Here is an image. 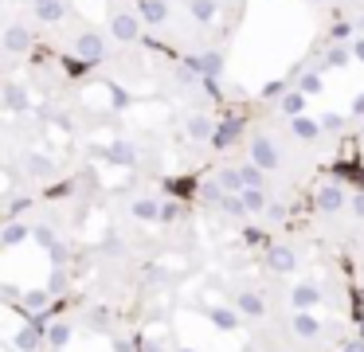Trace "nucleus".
<instances>
[{
	"mask_svg": "<svg viewBox=\"0 0 364 352\" xmlns=\"http://www.w3.org/2000/svg\"><path fill=\"white\" fill-rule=\"evenodd\" d=\"M75 55H79L82 63H102L106 59V39L98 36L95 28L79 31V36H75Z\"/></svg>",
	"mask_w": 364,
	"mask_h": 352,
	"instance_id": "nucleus-3",
	"label": "nucleus"
},
{
	"mask_svg": "<svg viewBox=\"0 0 364 352\" xmlns=\"http://www.w3.org/2000/svg\"><path fill=\"white\" fill-rule=\"evenodd\" d=\"M243 203H247V215H267V208H270L262 188H243Z\"/></svg>",
	"mask_w": 364,
	"mask_h": 352,
	"instance_id": "nucleus-19",
	"label": "nucleus"
},
{
	"mask_svg": "<svg viewBox=\"0 0 364 352\" xmlns=\"http://www.w3.org/2000/svg\"><path fill=\"white\" fill-rule=\"evenodd\" d=\"M40 325H24V329H16V336H12V348L16 352H36V344H40Z\"/></svg>",
	"mask_w": 364,
	"mask_h": 352,
	"instance_id": "nucleus-17",
	"label": "nucleus"
},
{
	"mask_svg": "<svg viewBox=\"0 0 364 352\" xmlns=\"http://www.w3.org/2000/svg\"><path fill=\"white\" fill-rule=\"evenodd\" d=\"M282 215H286V211H282V203H270V208H267V219H274V223H278Z\"/></svg>",
	"mask_w": 364,
	"mask_h": 352,
	"instance_id": "nucleus-37",
	"label": "nucleus"
},
{
	"mask_svg": "<svg viewBox=\"0 0 364 352\" xmlns=\"http://www.w3.org/2000/svg\"><path fill=\"white\" fill-rule=\"evenodd\" d=\"M43 336H48L51 348H67V344H71V336H75V329L67 325V321H51V325L43 329Z\"/></svg>",
	"mask_w": 364,
	"mask_h": 352,
	"instance_id": "nucleus-16",
	"label": "nucleus"
},
{
	"mask_svg": "<svg viewBox=\"0 0 364 352\" xmlns=\"http://www.w3.org/2000/svg\"><path fill=\"white\" fill-rule=\"evenodd\" d=\"M345 59H348V55H345V47H333V51H329V63H333V67H341Z\"/></svg>",
	"mask_w": 364,
	"mask_h": 352,
	"instance_id": "nucleus-35",
	"label": "nucleus"
},
{
	"mask_svg": "<svg viewBox=\"0 0 364 352\" xmlns=\"http://www.w3.org/2000/svg\"><path fill=\"white\" fill-rule=\"evenodd\" d=\"M290 305L294 309H314V305H321V286L317 282H298L290 289Z\"/></svg>",
	"mask_w": 364,
	"mask_h": 352,
	"instance_id": "nucleus-8",
	"label": "nucleus"
},
{
	"mask_svg": "<svg viewBox=\"0 0 364 352\" xmlns=\"http://www.w3.org/2000/svg\"><path fill=\"white\" fill-rule=\"evenodd\" d=\"M345 188L341 184H333V180H325V184H317V192H314V208L317 211H325V215H333V211H345Z\"/></svg>",
	"mask_w": 364,
	"mask_h": 352,
	"instance_id": "nucleus-4",
	"label": "nucleus"
},
{
	"mask_svg": "<svg viewBox=\"0 0 364 352\" xmlns=\"http://www.w3.org/2000/svg\"><path fill=\"white\" fill-rule=\"evenodd\" d=\"M51 352H67V348H51Z\"/></svg>",
	"mask_w": 364,
	"mask_h": 352,
	"instance_id": "nucleus-40",
	"label": "nucleus"
},
{
	"mask_svg": "<svg viewBox=\"0 0 364 352\" xmlns=\"http://www.w3.org/2000/svg\"><path fill=\"white\" fill-rule=\"evenodd\" d=\"M24 169H28V176H32V180H48V176H55V161H51L48 153H36V149L24 156Z\"/></svg>",
	"mask_w": 364,
	"mask_h": 352,
	"instance_id": "nucleus-12",
	"label": "nucleus"
},
{
	"mask_svg": "<svg viewBox=\"0 0 364 352\" xmlns=\"http://www.w3.org/2000/svg\"><path fill=\"white\" fill-rule=\"evenodd\" d=\"M267 266H270L274 274H294V266H298V255H294V247H286V242H270Z\"/></svg>",
	"mask_w": 364,
	"mask_h": 352,
	"instance_id": "nucleus-7",
	"label": "nucleus"
},
{
	"mask_svg": "<svg viewBox=\"0 0 364 352\" xmlns=\"http://www.w3.org/2000/svg\"><path fill=\"white\" fill-rule=\"evenodd\" d=\"M321 125H325V133H341L345 129V114H321Z\"/></svg>",
	"mask_w": 364,
	"mask_h": 352,
	"instance_id": "nucleus-29",
	"label": "nucleus"
},
{
	"mask_svg": "<svg viewBox=\"0 0 364 352\" xmlns=\"http://www.w3.org/2000/svg\"><path fill=\"white\" fill-rule=\"evenodd\" d=\"M110 36L118 39V43H137V39L145 36L141 16H137L134 8H114L110 12Z\"/></svg>",
	"mask_w": 364,
	"mask_h": 352,
	"instance_id": "nucleus-1",
	"label": "nucleus"
},
{
	"mask_svg": "<svg viewBox=\"0 0 364 352\" xmlns=\"http://www.w3.org/2000/svg\"><path fill=\"white\" fill-rule=\"evenodd\" d=\"M145 352H161V344H153V341H145Z\"/></svg>",
	"mask_w": 364,
	"mask_h": 352,
	"instance_id": "nucleus-38",
	"label": "nucleus"
},
{
	"mask_svg": "<svg viewBox=\"0 0 364 352\" xmlns=\"http://www.w3.org/2000/svg\"><path fill=\"white\" fill-rule=\"evenodd\" d=\"M176 352H196V348H176Z\"/></svg>",
	"mask_w": 364,
	"mask_h": 352,
	"instance_id": "nucleus-39",
	"label": "nucleus"
},
{
	"mask_svg": "<svg viewBox=\"0 0 364 352\" xmlns=\"http://www.w3.org/2000/svg\"><path fill=\"white\" fill-rule=\"evenodd\" d=\"M129 215H134L137 223H161V203L153 200V196H137V200L129 203Z\"/></svg>",
	"mask_w": 364,
	"mask_h": 352,
	"instance_id": "nucleus-11",
	"label": "nucleus"
},
{
	"mask_svg": "<svg viewBox=\"0 0 364 352\" xmlns=\"http://www.w3.org/2000/svg\"><path fill=\"white\" fill-rule=\"evenodd\" d=\"M32 242H40L43 250H51V247H55L59 239H55V231H51L48 223H36V227H32Z\"/></svg>",
	"mask_w": 364,
	"mask_h": 352,
	"instance_id": "nucleus-27",
	"label": "nucleus"
},
{
	"mask_svg": "<svg viewBox=\"0 0 364 352\" xmlns=\"http://www.w3.org/2000/svg\"><path fill=\"white\" fill-rule=\"evenodd\" d=\"M348 211H353L356 219H364V192H356V196H348Z\"/></svg>",
	"mask_w": 364,
	"mask_h": 352,
	"instance_id": "nucleus-31",
	"label": "nucleus"
},
{
	"mask_svg": "<svg viewBox=\"0 0 364 352\" xmlns=\"http://www.w3.org/2000/svg\"><path fill=\"white\" fill-rule=\"evenodd\" d=\"M298 90H306V94H317V90H321V78H317V75H301Z\"/></svg>",
	"mask_w": 364,
	"mask_h": 352,
	"instance_id": "nucleus-30",
	"label": "nucleus"
},
{
	"mask_svg": "<svg viewBox=\"0 0 364 352\" xmlns=\"http://www.w3.org/2000/svg\"><path fill=\"white\" fill-rule=\"evenodd\" d=\"M286 94V82H267L262 86V98H282Z\"/></svg>",
	"mask_w": 364,
	"mask_h": 352,
	"instance_id": "nucleus-32",
	"label": "nucleus"
},
{
	"mask_svg": "<svg viewBox=\"0 0 364 352\" xmlns=\"http://www.w3.org/2000/svg\"><path fill=\"white\" fill-rule=\"evenodd\" d=\"M341 352H364V336H353V341L341 344Z\"/></svg>",
	"mask_w": 364,
	"mask_h": 352,
	"instance_id": "nucleus-34",
	"label": "nucleus"
},
{
	"mask_svg": "<svg viewBox=\"0 0 364 352\" xmlns=\"http://www.w3.org/2000/svg\"><path fill=\"white\" fill-rule=\"evenodd\" d=\"M32 20L36 23H63L67 0H32Z\"/></svg>",
	"mask_w": 364,
	"mask_h": 352,
	"instance_id": "nucleus-6",
	"label": "nucleus"
},
{
	"mask_svg": "<svg viewBox=\"0 0 364 352\" xmlns=\"http://www.w3.org/2000/svg\"><path fill=\"white\" fill-rule=\"evenodd\" d=\"M63 286H67V274H63V270H55V274H51V282H48V289H51V294H59Z\"/></svg>",
	"mask_w": 364,
	"mask_h": 352,
	"instance_id": "nucleus-33",
	"label": "nucleus"
},
{
	"mask_svg": "<svg viewBox=\"0 0 364 352\" xmlns=\"http://www.w3.org/2000/svg\"><path fill=\"white\" fill-rule=\"evenodd\" d=\"M235 309L243 313L247 321H259V317H267V302H262V294H255V289H243V294L235 297Z\"/></svg>",
	"mask_w": 364,
	"mask_h": 352,
	"instance_id": "nucleus-10",
	"label": "nucleus"
},
{
	"mask_svg": "<svg viewBox=\"0 0 364 352\" xmlns=\"http://www.w3.org/2000/svg\"><path fill=\"white\" fill-rule=\"evenodd\" d=\"M24 239H32V227L20 223V219H9V223H4V231H0V242H4V247H20Z\"/></svg>",
	"mask_w": 364,
	"mask_h": 352,
	"instance_id": "nucleus-15",
	"label": "nucleus"
},
{
	"mask_svg": "<svg viewBox=\"0 0 364 352\" xmlns=\"http://www.w3.org/2000/svg\"><path fill=\"white\" fill-rule=\"evenodd\" d=\"M184 133H188L192 141H208V137H212V117H204V114H192L188 122H184Z\"/></svg>",
	"mask_w": 364,
	"mask_h": 352,
	"instance_id": "nucleus-21",
	"label": "nucleus"
},
{
	"mask_svg": "<svg viewBox=\"0 0 364 352\" xmlns=\"http://www.w3.org/2000/svg\"><path fill=\"white\" fill-rule=\"evenodd\" d=\"M251 161L259 164V169L274 172L278 164H282V153H278V145L267 137V133H255V137H251Z\"/></svg>",
	"mask_w": 364,
	"mask_h": 352,
	"instance_id": "nucleus-2",
	"label": "nucleus"
},
{
	"mask_svg": "<svg viewBox=\"0 0 364 352\" xmlns=\"http://www.w3.org/2000/svg\"><path fill=\"white\" fill-rule=\"evenodd\" d=\"M48 302H51V289H28V294H24V305L32 313H43V309H48Z\"/></svg>",
	"mask_w": 364,
	"mask_h": 352,
	"instance_id": "nucleus-26",
	"label": "nucleus"
},
{
	"mask_svg": "<svg viewBox=\"0 0 364 352\" xmlns=\"http://www.w3.org/2000/svg\"><path fill=\"white\" fill-rule=\"evenodd\" d=\"M90 329H106V309L90 313Z\"/></svg>",
	"mask_w": 364,
	"mask_h": 352,
	"instance_id": "nucleus-36",
	"label": "nucleus"
},
{
	"mask_svg": "<svg viewBox=\"0 0 364 352\" xmlns=\"http://www.w3.org/2000/svg\"><path fill=\"white\" fill-rule=\"evenodd\" d=\"M290 133L298 141H317L325 133V125H321V117H309V114H298V117H290Z\"/></svg>",
	"mask_w": 364,
	"mask_h": 352,
	"instance_id": "nucleus-9",
	"label": "nucleus"
},
{
	"mask_svg": "<svg viewBox=\"0 0 364 352\" xmlns=\"http://www.w3.org/2000/svg\"><path fill=\"white\" fill-rule=\"evenodd\" d=\"M102 156H106V161H114V164H126V169H134V164H137V149L134 145H110Z\"/></svg>",
	"mask_w": 364,
	"mask_h": 352,
	"instance_id": "nucleus-22",
	"label": "nucleus"
},
{
	"mask_svg": "<svg viewBox=\"0 0 364 352\" xmlns=\"http://www.w3.org/2000/svg\"><path fill=\"white\" fill-rule=\"evenodd\" d=\"M239 172H243L247 188H262V184H267V180H262V176H267V169H259V164H255V161L239 164Z\"/></svg>",
	"mask_w": 364,
	"mask_h": 352,
	"instance_id": "nucleus-25",
	"label": "nucleus"
},
{
	"mask_svg": "<svg viewBox=\"0 0 364 352\" xmlns=\"http://www.w3.org/2000/svg\"><path fill=\"white\" fill-rule=\"evenodd\" d=\"M32 43H36V36H32L28 23H9V28H4V51L9 55H28Z\"/></svg>",
	"mask_w": 364,
	"mask_h": 352,
	"instance_id": "nucleus-5",
	"label": "nucleus"
},
{
	"mask_svg": "<svg viewBox=\"0 0 364 352\" xmlns=\"http://www.w3.org/2000/svg\"><path fill=\"white\" fill-rule=\"evenodd\" d=\"M278 106H282V114H286V117L306 114V90H286L282 98H278Z\"/></svg>",
	"mask_w": 364,
	"mask_h": 352,
	"instance_id": "nucleus-20",
	"label": "nucleus"
},
{
	"mask_svg": "<svg viewBox=\"0 0 364 352\" xmlns=\"http://www.w3.org/2000/svg\"><path fill=\"white\" fill-rule=\"evenodd\" d=\"M28 106H32V98H28V90H24V86H16V82H9V86H4V110L20 114V110H28Z\"/></svg>",
	"mask_w": 364,
	"mask_h": 352,
	"instance_id": "nucleus-18",
	"label": "nucleus"
},
{
	"mask_svg": "<svg viewBox=\"0 0 364 352\" xmlns=\"http://www.w3.org/2000/svg\"><path fill=\"white\" fill-rule=\"evenodd\" d=\"M181 215H184V203L181 200H165V203H161V223H176Z\"/></svg>",
	"mask_w": 364,
	"mask_h": 352,
	"instance_id": "nucleus-28",
	"label": "nucleus"
},
{
	"mask_svg": "<svg viewBox=\"0 0 364 352\" xmlns=\"http://www.w3.org/2000/svg\"><path fill=\"white\" fill-rule=\"evenodd\" d=\"M294 336H301V341L321 336V321L314 317V309H298V313H294Z\"/></svg>",
	"mask_w": 364,
	"mask_h": 352,
	"instance_id": "nucleus-13",
	"label": "nucleus"
},
{
	"mask_svg": "<svg viewBox=\"0 0 364 352\" xmlns=\"http://www.w3.org/2000/svg\"><path fill=\"white\" fill-rule=\"evenodd\" d=\"M360 137H364V125H360Z\"/></svg>",
	"mask_w": 364,
	"mask_h": 352,
	"instance_id": "nucleus-41",
	"label": "nucleus"
},
{
	"mask_svg": "<svg viewBox=\"0 0 364 352\" xmlns=\"http://www.w3.org/2000/svg\"><path fill=\"white\" fill-rule=\"evenodd\" d=\"M239 321H243V313H239L235 305H220V309H212V325L223 329V333H235Z\"/></svg>",
	"mask_w": 364,
	"mask_h": 352,
	"instance_id": "nucleus-14",
	"label": "nucleus"
},
{
	"mask_svg": "<svg viewBox=\"0 0 364 352\" xmlns=\"http://www.w3.org/2000/svg\"><path fill=\"white\" fill-rule=\"evenodd\" d=\"M215 180L223 184V192H243V188H247V180H243V172H239V169H220V172H215Z\"/></svg>",
	"mask_w": 364,
	"mask_h": 352,
	"instance_id": "nucleus-24",
	"label": "nucleus"
},
{
	"mask_svg": "<svg viewBox=\"0 0 364 352\" xmlns=\"http://www.w3.org/2000/svg\"><path fill=\"white\" fill-rule=\"evenodd\" d=\"M220 211H223V215H231V219L247 215V203H243V192H223V200H220Z\"/></svg>",
	"mask_w": 364,
	"mask_h": 352,
	"instance_id": "nucleus-23",
	"label": "nucleus"
}]
</instances>
